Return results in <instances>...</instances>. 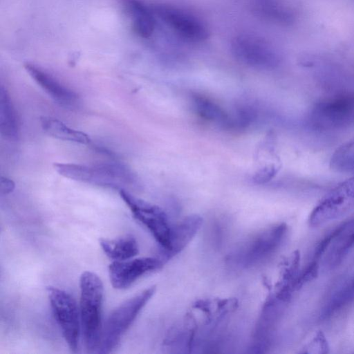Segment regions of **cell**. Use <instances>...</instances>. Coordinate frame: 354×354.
Masks as SVG:
<instances>
[{"mask_svg":"<svg viewBox=\"0 0 354 354\" xmlns=\"http://www.w3.org/2000/svg\"><path fill=\"white\" fill-rule=\"evenodd\" d=\"M330 167L339 172L354 170V139L339 147L333 154Z\"/></svg>","mask_w":354,"mask_h":354,"instance_id":"obj_18","label":"cell"},{"mask_svg":"<svg viewBox=\"0 0 354 354\" xmlns=\"http://www.w3.org/2000/svg\"><path fill=\"white\" fill-rule=\"evenodd\" d=\"M354 207V176L330 191L314 208L309 224L319 226L343 216Z\"/></svg>","mask_w":354,"mask_h":354,"instance_id":"obj_9","label":"cell"},{"mask_svg":"<svg viewBox=\"0 0 354 354\" xmlns=\"http://www.w3.org/2000/svg\"><path fill=\"white\" fill-rule=\"evenodd\" d=\"M287 233L285 223L263 229L241 244L230 254L228 261L241 268L255 266L272 256L283 243Z\"/></svg>","mask_w":354,"mask_h":354,"instance_id":"obj_3","label":"cell"},{"mask_svg":"<svg viewBox=\"0 0 354 354\" xmlns=\"http://www.w3.org/2000/svg\"><path fill=\"white\" fill-rule=\"evenodd\" d=\"M53 314L70 350L78 351L81 330L80 308L74 298L56 287H47Z\"/></svg>","mask_w":354,"mask_h":354,"instance_id":"obj_6","label":"cell"},{"mask_svg":"<svg viewBox=\"0 0 354 354\" xmlns=\"http://www.w3.org/2000/svg\"><path fill=\"white\" fill-rule=\"evenodd\" d=\"M309 121L317 129L335 130L354 124V92L324 99L312 109Z\"/></svg>","mask_w":354,"mask_h":354,"instance_id":"obj_5","label":"cell"},{"mask_svg":"<svg viewBox=\"0 0 354 354\" xmlns=\"http://www.w3.org/2000/svg\"><path fill=\"white\" fill-rule=\"evenodd\" d=\"M120 196L133 217L153 235L160 250L167 248L170 241L172 226L165 212L158 206L137 198L123 189L120 190Z\"/></svg>","mask_w":354,"mask_h":354,"instance_id":"obj_7","label":"cell"},{"mask_svg":"<svg viewBox=\"0 0 354 354\" xmlns=\"http://www.w3.org/2000/svg\"><path fill=\"white\" fill-rule=\"evenodd\" d=\"M122 7L131 19L133 32L140 38L149 39L156 27V15L152 7L141 0H120Z\"/></svg>","mask_w":354,"mask_h":354,"instance_id":"obj_14","label":"cell"},{"mask_svg":"<svg viewBox=\"0 0 354 354\" xmlns=\"http://www.w3.org/2000/svg\"><path fill=\"white\" fill-rule=\"evenodd\" d=\"M156 289V286H151L112 310L102 327L98 353H109L118 346L123 335L154 295Z\"/></svg>","mask_w":354,"mask_h":354,"instance_id":"obj_2","label":"cell"},{"mask_svg":"<svg viewBox=\"0 0 354 354\" xmlns=\"http://www.w3.org/2000/svg\"><path fill=\"white\" fill-rule=\"evenodd\" d=\"M275 167L274 166L268 167L260 170L254 176L257 182L263 183L270 179L275 174Z\"/></svg>","mask_w":354,"mask_h":354,"instance_id":"obj_20","label":"cell"},{"mask_svg":"<svg viewBox=\"0 0 354 354\" xmlns=\"http://www.w3.org/2000/svg\"><path fill=\"white\" fill-rule=\"evenodd\" d=\"M231 50L241 62L257 68H274L280 62V55L272 44L251 34L234 37L231 41Z\"/></svg>","mask_w":354,"mask_h":354,"instance_id":"obj_8","label":"cell"},{"mask_svg":"<svg viewBox=\"0 0 354 354\" xmlns=\"http://www.w3.org/2000/svg\"><path fill=\"white\" fill-rule=\"evenodd\" d=\"M158 17L174 33L191 42H201L208 37L205 24L192 14L168 4H157L152 7Z\"/></svg>","mask_w":354,"mask_h":354,"instance_id":"obj_10","label":"cell"},{"mask_svg":"<svg viewBox=\"0 0 354 354\" xmlns=\"http://www.w3.org/2000/svg\"><path fill=\"white\" fill-rule=\"evenodd\" d=\"M40 124L44 131L55 138L82 145L91 142L86 133L72 129L56 118L42 116L40 118Z\"/></svg>","mask_w":354,"mask_h":354,"instance_id":"obj_16","label":"cell"},{"mask_svg":"<svg viewBox=\"0 0 354 354\" xmlns=\"http://www.w3.org/2000/svg\"><path fill=\"white\" fill-rule=\"evenodd\" d=\"M195 104L196 109L203 116L210 120H224L221 110L207 99L196 98Z\"/></svg>","mask_w":354,"mask_h":354,"instance_id":"obj_19","label":"cell"},{"mask_svg":"<svg viewBox=\"0 0 354 354\" xmlns=\"http://www.w3.org/2000/svg\"><path fill=\"white\" fill-rule=\"evenodd\" d=\"M81 330L86 350L97 351L102 336V310L104 288L100 278L86 271L80 279Z\"/></svg>","mask_w":354,"mask_h":354,"instance_id":"obj_1","label":"cell"},{"mask_svg":"<svg viewBox=\"0 0 354 354\" xmlns=\"http://www.w3.org/2000/svg\"><path fill=\"white\" fill-rule=\"evenodd\" d=\"M24 68L32 80L58 104L66 107L76 105L78 96L74 91L34 64L27 63Z\"/></svg>","mask_w":354,"mask_h":354,"instance_id":"obj_13","label":"cell"},{"mask_svg":"<svg viewBox=\"0 0 354 354\" xmlns=\"http://www.w3.org/2000/svg\"><path fill=\"white\" fill-rule=\"evenodd\" d=\"M0 131L6 140H16L18 138L17 115L8 91L3 86L0 88Z\"/></svg>","mask_w":354,"mask_h":354,"instance_id":"obj_17","label":"cell"},{"mask_svg":"<svg viewBox=\"0 0 354 354\" xmlns=\"http://www.w3.org/2000/svg\"><path fill=\"white\" fill-rule=\"evenodd\" d=\"M0 185L1 193L3 194L11 193L15 187V183L12 180L3 176L1 177Z\"/></svg>","mask_w":354,"mask_h":354,"instance_id":"obj_21","label":"cell"},{"mask_svg":"<svg viewBox=\"0 0 354 354\" xmlns=\"http://www.w3.org/2000/svg\"><path fill=\"white\" fill-rule=\"evenodd\" d=\"M352 288H353V291H354V281H353V283Z\"/></svg>","mask_w":354,"mask_h":354,"instance_id":"obj_23","label":"cell"},{"mask_svg":"<svg viewBox=\"0 0 354 354\" xmlns=\"http://www.w3.org/2000/svg\"><path fill=\"white\" fill-rule=\"evenodd\" d=\"M203 224V218L189 215L172 226L170 241L167 248L160 250L158 258L163 264L180 252L192 240Z\"/></svg>","mask_w":354,"mask_h":354,"instance_id":"obj_12","label":"cell"},{"mask_svg":"<svg viewBox=\"0 0 354 354\" xmlns=\"http://www.w3.org/2000/svg\"><path fill=\"white\" fill-rule=\"evenodd\" d=\"M163 265L158 257L114 261L109 266L110 281L114 288L127 289L142 275L158 270Z\"/></svg>","mask_w":354,"mask_h":354,"instance_id":"obj_11","label":"cell"},{"mask_svg":"<svg viewBox=\"0 0 354 354\" xmlns=\"http://www.w3.org/2000/svg\"><path fill=\"white\" fill-rule=\"evenodd\" d=\"M54 168L66 178L104 187L120 188L131 180L129 171L118 164L105 163L89 166L55 163Z\"/></svg>","mask_w":354,"mask_h":354,"instance_id":"obj_4","label":"cell"},{"mask_svg":"<svg viewBox=\"0 0 354 354\" xmlns=\"http://www.w3.org/2000/svg\"><path fill=\"white\" fill-rule=\"evenodd\" d=\"M344 245V251L346 253L348 249L354 245V231L347 237Z\"/></svg>","mask_w":354,"mask_h":354,"instance_id":"obj_22","label":"cell"},{"mask_svg":"<svg viewBox=\"0 0 354 354\" xmlns=\"http://www.w3.org/2000/svg\"><path fill=\"white\" fill-rule=\"evenodd\" d=\"M100 244L106 255L115 261L131 259L139 252L138 243L131 234H125L113 239H102Z\"/></svg>","mask_w":354,"mask_h":354,"instance_id":"obj_15","label":"cell"}]
</instances>
